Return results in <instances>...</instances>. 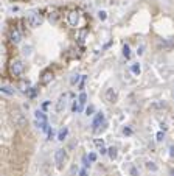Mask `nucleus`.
I'll return each instance as SVG.
<instances>
[{"label":"nucleus","instance_id":"obj_9","mask_svg":"<svg viewBox=\"0 0 174 176\" xmlns=\"http://www.w3.org/2000/svg\"><path fill=\"white\" fill-rule=\"evenodd\" d=\"M34 117H36V120H38V123H48V119H47V115H45V112L44 111H36L34 112Z\"/></svg>","mask_w":174,"mask_h":176},{"label":"nucleus","instance_id":"obj_21","mask_svg":"<svg viewBox=\"0 0 174 176\" xmlns=\"http://www.w3.org/2000/svg\"><path fill=\"white\" fill-rule=\"evenodd\" d=\"M19 88L22 92H28L30 89H28V84H27V81H20V84H19Z\"/></svg>","mask_w":174,"mask_h":176},{"label":"nucleus","instance_id":"obj_28","mask_svg":"<svg viewBox=\"0 0 174 176\" xmlns=\"http://www.w3.org/2000/svg\"><path fill=\"white\" fill-rule=\"evenodd\" d=\"M83 162H84V167H89V162H90V161H89V156H84V157H83Z\"/></svg>","mask_w":174,"mask_h":176},{"label":"nucleus","instance_id":"obj_1","mask_svg":"<svg viewBox=\"0 0 174 176\" xmlns=\"http://www.w3.org/2000/svg\"><path fill=\"white\" fill-rule=\"evenodd\" d=\"M11 120L14 122V125L17 126V128H25L27 125H28V120H27V117L20 112V111H13L11 112Z\"/></svg>","mask_w":174,"mask_h":176},{"label":"nucleus","instance_id":"obj_10","mask_svg":"<svg viewBox=\"0 0 174 176\" xmlns=\"http://www.w3.org/2000/svg\"><path fill=\"white\" fill-rule=\"evenodd\" d=\"M9 38H11V42L19 44V42H20V31H19V30H11Z\"/></svg>","mask_w":174,"mask_h":176},{"label":"nucleus","instance_id":"obj_32","mask_svg":"<svg viewBox=\"0 0 174 176\" xmlns=\"http://www.w3.org/2000/svg\"><path fill=\"white\" fill-rule=\"evenodd\" d=\"M143 50H145V45H140V48H138V55H143Z\"/></svg>","mask_w":174,"mask_h":176},{"label":"nucleus","instance_id":"obj_26","mask_svg":"<svg viewBox=\"0 0 174 176\" xmlns=\"http://www.w3.org/2000/svg\"><path fill=\"white\" fill-rule=\"evenodd\" d=\"M89 161L90 162H95L96 161V154L95 153H89Z\"/></svg>","mask_w":174,"mask_h":176},{"label":"nucleus","instance_id":"obj_25","mask_svg":"<svg viewBox=\"0 0 174 176\" xmlns=\"http://www.w3.org/2000/svg\"><path fill=\"white\" fill-rule=\"evenodd\" d=\"M93 111H95V108L90 104V106H89V108L86 109V114H87V115H92V114H93Z\"/></svg>","mask_w":174,"mask_h":176},{"label":"nucleus","instance_id":"obj_8","mask_svg":"<svg viewBox=\"0 0 174 176\" xmlns=\"http://www.w3.org/2000/svg\"><path fill=\"white\" fill-rule=\"evenodd\" d=\"M69 22H70L72 27H76L78 22H79V14H78L76 11H72V13L69 14Z\"/></svg>","mask_w":174,"mask_h":176},{"label":"nucleus","instance_id":"obj_6","mask_svg":"<svg viewBox=\"0 0 174 176\" xmlns=\"http://www.w3.org/2000/svg\"><path fill=\"white\" fill-rule=\"evenodd\" d=\"M101 123H104V114H103V112H98L96 117H95V120H93V123H92L93 131L95 132L100 131V125H101Z\"/></svg>","mask_w":174,"mask_h":176},{"label":"nucleus","instance_id":"obj_4","mask_svg":"<svg viewBox=\"0 0 174 176\" xmlns=\"http://www.w3.org/2000/svg\"><path fill=\"white\" fill-rule=\"evenodd\" d=\"M64 161H65V151L64 150H56V153H54V162H56V165H58V168H62V164H64Z\"/></svg>","mask_w":174,"mask_h":176},{"label":"nucleus","instance_id":"obj_27","mask_svg":"<svg viewBox=\"0 0 174 176\" xmlns=\"http://www.w3.org/2000/svg\"><path fill=\"white\" fill-rule=\"evenodd\" d=\"M95 143H96V147H100V148H103V147H104V142H103V140H100V139H96V140H95Z\"/></svg>","mask_w":174,"mask_h":176},{"label":"nucleus","instance_id":"obj_37","mask_svg":"<svg viewBox=\"0 0 174 176\" xmlns=\"http://www.w3.org/2000/svg\"><path fill=\"white\" fill-rule=\"evenodd\" d=\"M48 106H50V103H48V101H45V103H44V104H42V108H44V109H47Z\"/></svg>","mask_w":174,"mask_h":176},{"label":"nucleus","instance_id":"obj_3","mask_svg":"<svg viewBox=\"0 0 174 176\" xmlns=\"http://www.w3.org/2000/svg\"><path fill=\"white\" fill-rule=\"evenodd\" d=\"M9 70H11V73L13 75H20L22 72H23V62L22 61H14L11 66H9Z\"/></svg>","mask_w":174,"mask_h":176},{"label":"nucleus","instance_id":"obj_22","mask_svg":"<svg viewBox=\"0 0 174 176\" xmlns=\"http://www.w3.org/2000/svg\"><path fill=\"white\" fill-rule=\"evenodd\" d=\"M156 137H157V140H159V142H162V140L165 139V132H163V131H159L157 134H156Z\"/></svg>","mask_w":174,"mask_h":176},{"label":"nucleus","instance_id":"obj_7","mask_svg":"<svg viewBox=\"0 0 174 176\" xmlns=\"http://www.w3.org/2000/svg\"><path fill=\"white\" fill-rule=\"evenodd\" d=\"M65 98H67V95L65 93H62L59 98H58V101H56V104H54V109H56V112H61V111H64V108H65Z\"/></svg>","mask_w":174,"mask_h":176},{"label":"nucleus","instance_id":"obj_30","mask_svg":"<svg viewBox=\"0 0 174 176\" xmlns=\"http://www.w3.org/2000/svg\"><path fill=\"white\" fill-rule=\"evenodd\" d=\"M123 132H125V134H128V136H130V134H132V130H130V128H125Z\"/></svg>","mask_w":174,"mask_h":176},{"label":"nucleus","instance_id":"obj_14","mask_svg":"<svg viewBox=\"0 0 174 176\" xmlns=\"http://www.w3.org/2000/svg\"><path fill=\"white\" fill-rule=\"evenodd\" d=\"M67 134H69V130H67V128H62V130L59 131V134H58V140H64V139L67 137Z\"/></svg>","mask_w":174,"mask_h":176},{"label":"nucleus","instance_id":"obj_40","mask_svg":"<svg viewBox=\"0 0 174 176\" xmlns=\"http://www.w3.org/2000/svg\"><path fill=\"white\" fill-rule=\"evenodd\" d=\"M171 176H174V170H171Z\"/></svg>","mask_w":174,"mask_h":176},{"label":"nucleus","instance_id":"obj_24","mask_svg":"<svg viewBox=\"0 0 174 176\" xmlns=\"http://www.w3.org/2000/svg\"><path fill=\"white\" fill-rule=\"evenodd\" d=\"M2 92H5V93H8V95H13V93H14V90H11L8 86H3V88H2Z\"/></svg>","mask_w":174,"mask_h":176},{"label":"nucleus","instance_id":"obj_5","mask_svg":"<svg viewBox=\"0 0 174 176\" xmlns=\"http://www.w3.org/2000/svg\"><path fill=\"white\" fill-rule=\"evenodd\" d=\"M104 98L107 103H115L117 101V90L114 88H107L104 92Z\"/></svg>","mask_w":174,"mask_h":176},{"label":"nucleus","instance_id":"obj_12","mask_svg":"<svg viewBox=\"0 0 174 176\" xmlns=\"http://www.w3.org/2000/svg\"><path fill=\"white\" fill-rule=\"evenodd\" d=\"M51 80H53V73H51L50 70L44 72V75H42V83H44V84H48Z\"/></svg>","mask_w":174,"mask_h":176},{"label":"nucleus","instance_id":"obj_20","mask_svg":"<svg viewBox=\"0 0 174 176\" xmlns=\"http://www.w3.org/2000/svg\"><path fill=\"white\" fill-rule=\"evenodd\" d=\"M79 78H83L81 75H72V78H70V84H76L78 81H79Z\"/></svg>","mask_w":174,"mask_h":176},{"label":"nucleus","instance_id":"obj_39","mask_svg":"<svg viewBox=\"0 0 174 176\" xmlns=\"http://www.w3.org/2000/svg\"><path fill=\"white\" fill-rule=\"evenodd\" d=\"M160 126H162V131H166V125H165V123H162Z\"/></svg>","mask_w":174,"mask_h":176},{"label":"nucleus","instance_id":"obj_17","mask_svg":"<svg viewBox=\"0 0 174 176\" xmlns=\"http://www.w3.org/2000/svg\"><path fill=\"white\" fill-rule=\"evenodd\" d=\"M78 101H79L83 106L86 104V101H87V93H86V92H81V93H79V98H78Z\"/></svg>","mask_w":174,"mask_h":176},{"label":"nucleus","instance_id":"obj_38","mask_svg":"<svg viewBox=\"0 0 174 176\" xmlns=\"http://www.w3.org/2000/svg\"><path fill=\"white\" fill-rule=\"evenodd\" d=\"M36 95V90H30V97H34Z\"/></svg>","mask_w":174,"mask_h":176},{"label":"nucleus","instance_id":"obj_31","mask_svg":"<svg viewBox=\"0 0 174 176\" xmlns=\"http://www.w3.org/2000/svg\"><path fill=\"white\" fill-rule=\"evenodd\" d=\"M170 156H171V157H174V145H171V147H170Z\"/></svg>","mask_w":174,"mask_h":176},{"label":"nucleus","instance_id":"obj_33","mask_svg":"<svg viewBox=\"0 0 174 176\" xmlns=\"http://www.w3.org/2000/svg\"><path fill=\"white\" fill-rule=\"evenodd\" d=\"M130 175H132V176H137V175H138V173H137V170H135L134 167L130 168Z\"/></svg>","mask_w":174,"mask_h":176},{"label":"nucleus","instance_id":"obj_34","mask_svg":"<svg viewBox=\"0 0 174 176\" xmlns=\"http://www.w3.org/2000/svg\"><path fill=\"white\" fill-rule=\"evenodd\" d=\"M79 176H87V170H86V168H83V170L79 172Z\"/></svg>","mask_w":174,"mask_h":176},{"label":"nucleus","instance_id":"obj_16","mask_svg":"<svg viewBox=\"0 0 174 176\" xmlns=\"http://www.w3.org/2000/svg\"><path fill=\"white\" fill-rule=\"evenodd\" d=\"M72 109H73V112H81V111H83V104H81L79 101H78V103L75 101L73 106H72Z\"/></svg>","mask_w":174,"mask_h":176},{"label":"nucleus","instance_id":"obj_19","mask_svg":"<svg viewBox=\"0 0 174 176\" xmlns=\"http://www.w3.org/2000/svg\"><path fill=\"white\" fill-rule=\"evenodd\" d=\"M146 168H148V170H151V172H157V168H159V167H157L154 162H146Z\"/></svg>","mask_w":174,"mask_h":176},{"label":"nucleus","instance_id":"obj_13","mask_svg":"<svg viewBox=\"0 0 174 176\" xmlns=\"http://www.w3.org/2000/svg\"><path fill=\"white\" fill-rule=\"evenodd\" d=\"M107 154H109V157H110L112 161H115L117 156H118V150H117L115 147H110V148L107 150Z\"/></svg>","mask_w":174,"mask_h":176},{"label":"nucleus","instance_id":"obj_15","mask_svg":"<svg viewBox=\"0 0 174 176\" xmlns=\"http://www.w3.org/2000/svg\"><path fill=\"white\" fill-rule=\"evenodd\" d=\"M123 56H125L126 59H129L130 58V48H129V45L128 44L123 45Z\"/></svg>","mask_w":174,"mask_h":176},{"label":"nucleus","instance_id":"obj_11","mask_svg":"<svg viewBox=\"0 0 174 176\" xmlns=\"http://www.w3.org/2000/svg\"><path fill=\"white\" fill-rule=\"evenodd\" d=\"M165 108H166V103H165V101H154V103L151 104V109H156V111L165 109Z\"/></svg>","mask_w":174,"mask_h":176},{"label":"nucleus","instance_id":"obj_35","mask_svg":"<svg viewBox=\"0 0 174 176\" xmlns=\"http://www.w3.org/2000/svg\"><path fill=\"white\" fill-rule=\"evenodd\" d=\"M53 136H54V131H53V130H50V131H48V137H50V139H53Z\"/></svg>","mask_w":174,"mask_h":176},{"label":"nucleus","instance_id":"obj_2","mask_svg":"<svg viewBox=\"0 0 174 176\" xmlns=\"http://www.w3.org/2000/svg\"><path fill=\"white\" fill-rule=\"evenodd\" d=\"M27 20H28L30 27H33V28H38V27L42 25V17L39 14H36V13H28Z\"/></svg>","mask_w":174,"mask_h":176},{"label":"nucleus","instance_id":"obj_18","mask_svg":"<svg viewBox=\"0 0 174 176\" xmlns=\"http://www.w3.org/2000/svg\"><path fill=\"white\" fill-rule=\"evenodd\" d=\"M130 70H132V73L138 75L140 70H141V69H140V64H132V66H130Z\"/></svg>","mask_w":174,"mask_h":176},{"label":"nucleus","instance_id":"obj_36","mask_svg":"<svg viewBox=\"0 0 174 176\" xmlns=\"http://www.w3.org/2000/svg\"><path fill=\"white\" fill-rule=\"evenodd\" d=\"M100 153H101V154H106V153H107V150L103 147V148H100Z\"/></svg>","mask_w":174,"mask_h":176},{"label":"nucleus","instance_id":"obj_29","mask_svg":"<svg viewBox=\"0 0 174 176\" xmlns=\"http://www.w3.org/2000/svg\"><path fill=\"white\" fill-rule=\"evenodd\" d=\"M23 53H25V55H30V53H31V47H25V48H23Z\"/></svg>","mask_w":174,"mask_h":176},{"label":"nucleus","instance_id":"obj_23","mask_svg":"<svg viewBox=\"0 0 174 176\" xmlns=\"http://www.w3.org/2000/svg\"><path fill=\"white\" fill-rule=\"evenodd\" d=\"M98 17H100V20H106L107 13H106V11H100V13H98Z\"/></svg>","mask_w":174,"mask_h":176}]
</instances>
